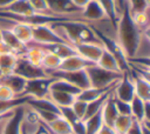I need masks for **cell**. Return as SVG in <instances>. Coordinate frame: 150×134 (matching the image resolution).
<instances>
[{
  "label": "cell",
  "instance_id": "obj_48",
  "mask_svg": "<svg viewBox=\"0 0 150 134\" xmlns=\"http://www.w3.org/2000/svg\"><path fill=\"white\" fill-rule=\"evenodd\" d=\"M4 75H5V74H4V73L0 71V82H1V80H2V78H4Z\"/></svg>",
  "mask_w": 150,
  "mask_h": 134
},
{
  "label": "cell",
  "instance_id": "obj_49",
  "mask_svg": "<svg viewBox=\"0 0 150 134\" xmlns=\"http://www.w3.org/2000/svg\"><path fill=\"white\" fill-rule=\"evenodd\" d=\"M49 132H50V130H49ZM52 134H53V133H52ZM69 134H73V133H69Z\"/></svg>",
  "mask_w": 150,
  "mask_h": 134
},
{
  "label": "cell",
  "instance_id": "obj_46",
  "mask_svg": "<svg viewBox=\"0 0 150 134\" xmlns=\"http://www.w3.org/2000/svg\"><path fill=\"white\" fill-rule=\"evenodd\" d=\"M5 53H12V51L0 40V54H5Z\"/></svg>",
  "mask_w": 150,
  "mask_h": 134
},
{
  "label": "cell",
  "instance_id": "obj_5",
  "mask_svg": "<svg viewBox=\"0 0 150 134\" xmlns=\"http://www.w3.org/2000/svg\"><path fill=\"white\" fill-rule=\"evenodd\" d=\"M13 73L19 75V76H21V78H23L25 80H33V79H38V78L48 76L47 73L41 67L30 63L22 55L18 56V60H16L15 68H14Z\"/></svg>",
  "mask_w": 150,
  "mask_h": 134
},
{
  "label": "cell",
  "instance_id": "obj_11",
  "mask_svg": "<svg viewBox=\"0 0 150 134\" xmlns=\"http://www.w3.org/2000/svg\"><path fill=\"white\" fill-rule=\"evenodd\" d=\"M80 15L87 24H96V22L107 20L105 14L97 0H90L81 9Z\"/></svg>",
  "mask_w": 150,
  "mask_h": 134
},
{
  "label": "cell",
  "instance_id": "obj_39",
  "mask_svg": "<svg viewBox=\"0 0 150 134\" xmlns=\"http://www.w3.org/2000/svg\"><path fill=\"white\" fill-rule=\"evenodd\" d=\"M59 110H60V115H61L64 120H67V121L70 123V126H71L75 121L80 120V119L75 115V113L73 112L71 107H59Z\"/></svg>",
  "mask_w": 150,
  "mask_h": 134
},
{
  "label": "cell",
  "instance_id": "obj_8",
  "mask_svg": "<svg viewBox=\"0 0 150 134\" xmlns=\"http://www.w3.org/2000/svg\"><path fill=\"white\" fill-rule=\"evenodd\" d=\"M48 9L53 15L56 16H70L81 18V9L77 8L71 0H46Z\"/></svg>",
  "mask_w": 150,
  "mask_h": 134
},
{
  "label": "cell",
  "instance_id": "obj_43",
  "mask_svg": "<svg viewBox=\"0 0 150 134\" xmlns=\"http://www.w3.org/2000/svg\"><path fill=\"white\" fill-rule=\"evenodd\" d=\"M127 134H142L141 133V128H139V123L137 121H134V123L131 125V127L129 128Z\"/></svg>",
  "mask_w": 150,
  "mask_h": 134
},
{
  "label": "cell",
  "instance_id": "obj_16",
  "mask_svg": "<svg viewBox=\"0 0 150 134\" xmlns=\"http://www.w3.org/2000/svg\"><path fill=\"white\" fill-rule=\"evenodd\" d=\"M0 40L18 56L23 55L27 49V47L16 39L11 29H0Z\"/></svg>",
  "mask_w": 150,
  "mask_h": 134
},
{
  "label": "cell",
  "instance_id": "obj_18",
  "mask_svg": "<svg viewBox=\"0 0 150 134\" xmlns=\"http://www.w3.org/2000/svg\"><path fill=\"white\" fill-rule=\"evenodd\" d=\"M26 81H27V80H25L23 78L16 75V74H14V73H11V74L4 75V78H2V80H1L0 83H4V85H6L7 87H9V88L14 92V94H15L18 98H20V96H25L23 93H25Z\"/></svg>",
  "mask_w": 150,
  "mask_h": 134
},
{
  "label": "cell",
  "instance_id": "obj_7",
  "mask_svg": "<svg viewBox=\"0 0 150 134\" xmlns=\"http://www.w3.org/2000/svg\"><path fill=\"white\" fill-rule=\"evenodd\" d=\"M33 42L38 45H53L66 42L50 25H39L33 26Z\"/></svg>",
  "mask_w": 150,
  "mask_h": 134
},
{
  "label": "cell",
  "instance_id": "obj_30",
  "mask_svg": "<svg viewBox=\"0 0 150 134\" xmlns=\"http://www.w3.org/2000/svg\"><path fill=\"white\" fill-rule=\"evenodd\" d=\"M18 60V55L14 53H5L0 54V71L6 75L13 73L15 68V63Z\"/></svg>",
  "mask_w": 150,
  "mask_h": 134
},
{
  "label": "cell",
  "instance_id": "obj_28",
  "mask_svg": "<svg viewBox=\"0 0 150 134\" xmlns=\"http://www.w3.org/2000/svg\"><path fill=\"white\" fill-rule=\"evenodd\" d=\"M49 91H59V92H64V93H69L73 94L75 96H77V94L81 92L77 87H75L74 85L69 83L66 80L62 79H54V81L50 83Z\"/></svg>",
  "mask_w": 150,
  "mask_h": 134
},
{
  "label": "cell",
  "instance_id": "obj_27",
  "mask_svg": "<svg viewBox=\"0 0 150 134\" xmlns=\"http://www.w3.org/2000/svg\"><path fill=\"white\" fill-rule=\"evenodd\" d=\"M96 65L100 66V67L103 68V69H107V71L122 73L121 69H120V67H118V65H117V62H116V60H115V58H114L108 51H105V49L103 51V53H102V55L100 56V59H98V61L96 62Z\"/></svg>",
  "mask_w": 150,
  "mask_h": 134
},
{
  "label": "cell",
  "instance_id": "obj_42",
  "mask_svg": "<svg viewBox=\"0 0 150 134\" xmlns=\"http://www.w3.org/2000/svg\"><path fill=\"white\" fill-rule=\"evenodd\" d=\"M96 134H117L115 132V129L112 127H109V126H105V125H102L100 127V129L97 130Z\"/></svg>",
  "mask_w": 150,
  "mask_h": 134
},
{
  "label": "cell",
  "instance_id": "obj_15",
  "mask_svg": "<svg viewBox=\"0 0 150 134\" xmlns=\"http://www.w3.org/2000/svg\"><path fill=\"white\" fill-rule=\"evenodd\" d=\"M94 65L93 62L83 59L79 54L71 55L69 58H66L61 60V63L59 66V69L56 71H62V72H76V71H84L89 66Z\"/></svg>",
  "mask_w": 150,
  "mask_h": 134
},
{
  "label": "cell",
  "instance_id": "obj_40",
  "mask_svg": "<svg viewBox=\"0 0 150 134\" xmlns=\"http://www.w3.org/2000/svg\"><path fill=\"white\" fill-rule=\"evenodd\" d=\"M114 101H115V106H116V109L118 112V115H131L130 102H124V101L117 100L115 98H114Z\"/></svg>",
  "mask_w": 150,
  "mask_h": 134
},
{
  "label": "cell",
  "instance_id": "obj_45",
  "mask_svg": "<svg viewBox=\"0 0 150 134\" xmlns=\"http://www.w3.org/2000/svg\"><path fill=\"white\" fill-rule=\"evenodd\" d=\"M115 2H116L117 11H118V13H120V15H121V13L123 12V9H124V7H125V0H115Z\"/></svg>",
  "mask_w": 150,
  "mask_h": 134
},
{
  "label": "cell",
  "instance_id": "obj_33",
  "mask_svg": "<svg viewBox=\"0 0 150 134\" xmlns=\"http://www.w3.org/2000/svg\"><path fill=\"white\" fill-rule=\"evenodd\" d=\"M111 93H112V92H110V93L105 94L104 96H102V98H100V99H97V100H94V101H91V102H87V112H86L84 119H87V118H89V116H91V115H94V114L101 112V109H102V107H103L105 100L109 98V95H110Z\"/></svg>",
  "mask_w": 150,
  "mask_h": 134
},
{
  "label": "cell",
  "instance_id": "obj_3",
  "mask_svg": "<svg viewBox=\"0 0 150 134\" xmlns=\"http://www.w3.org/2000/svg\"><path fill=\"white\" fill-rule=\"evenodd\" d=\"M86 73L89 79L90 87L94 88H110L115 87V85L121 80L123 73L111 72L101 68L96 63L86 68Z\"/></svg>",
  "mask_w": 150,
  "mask_h": 134
},
{
  "label": "cell",
  "instance_id": "obj_38",
  "mask_svg": "<svg viewBox=\"0 0 150 134\" xmlns=\"http://www.w3.org/2000/svg\"><path fill=\"white\" fill-rule=\"evenodd\" d=\"M70 107H71L73 112L75 113V115L80 120H84L86 112H87V102H84L82 100H79V99H75V101L73 102V105Z\"/></svg>",
  "mask_w": 150,
  "mask_h": 134
},
{
  "label": "cell",
  "instance_id": "obj_12",
  "mask_svg": "<svg viewBox=\"0 0 150 134\" xmlns=\"http://www.w3.org/2000/svg\"><path fill=\"white\" fill-rule=\"evenodd\" d=\"M71 46L74 47L76 54L93 63H96L98 61L100 56L104 51V47L100 43H77Z\"/></svg>",
  "mask_w": 150,
  "mask_h": 134
},
{
  "label": "cell",
  "instance_id": "obj_13",
  "mask_svg": "<svg viewBox=\"0 0 150 134\" xmlns=\"http://www.w3.org/2000/svg\"><path fill=\"white\" fill-rule=\"evenodd\" d=\"M131 79H132V83H134V91H135V96H137L138 99H141L144 102H149L150 101V85H149V79L135 73L132 69H130L129 72Z\"/></svg>",
  "mask_w": 150,
  "mask_h": 134
},
{
  "label": "cell",
  "instance_id": "obj_36",
  "mask_svg": "<svg viewBox=\"0 0 150 134\" xmlns=\"http://www.w3.org/2000/svg\"><path fill=\"white\" fill-rule=\"evenodd\" d=\"M125 2H127V6L130 13L148 12L149 0H125Z\"/></svg>",
  "mask_w": 150,
  "mask_h": 134
},
{
  "label": "cell",
  "instance_id": "obj_26",
  "mask_svg": "<svg viewBox=\"0 0 150 134\" xmlns=\"http://www.w3.org/2000/svg\"><path fill=\"white\" fill-rule=\"evenodd\" d=\"M60 63H61V59L57 55H55L54 53H52L49 51H45V55L41 61V68L46 73L59 69Z\"/></svg>",
  "mask_w": 150,
  "mask_h": 134
},
{
  "label": "cell",
  "instance_id": "obj_6",
  "mask_svg": "<svg viewBox=\"0 0 150 134\" xmlns=\"http://www.w3.org/2000/svg\"><path fill=\"white\" fill-rule=\"evenodd\" d=\"M48 76H52L54 79H62L68 81L69 83L74 85L75 87H77L80 91L89 88L90 83H89V79L88 75L84 71H76V72H62V71H53L47 73Z\"/></svg>",
  "mask_w": 150,
  "mask_h": 134
},
{
  "label": "cell",
  "instance_id": "obj_44",
  "mask_svg": "<svg viewBox=\"0 0 150 134\" xmlns=\"http://www.w3.org/2000/svg\"><path fill=\"white\" fill-rule=\"evenodd\" d=\"M89 1H90V0H71V2H73L77 8H80V9H82Z\"/></svg>",
  "mask_w": 150,
  "mask_h": 134
},
{
  "label": "cell",
  "instance_id": "obj_41",
  "mask_svg": "<svg viewBox=\"0 0 150 134\" xmlns=\"http://www.w3.org/2000/svg\"><path fill=\"white\" fill-rule=\"evenodd\" d=\"M16 98L18 96L14 94V92L9 87H7L4 83H0V100L1 101H9Z\"/></svg>",
  "mask_w": 150,
  "mask_h": 134
},
{
  "label": "cell",
  "instance_id": "obj_22",
  "mask_svg": "<svg viewBox=\"0 0 150 134\" xmlns=\"http://www.w3.org/2000/svg\"><path fill=\"white\" fill-rule=\"evenodd\" d=\"M114 87H110V88H94V87H89V88H86V89H82L76 99L79 100H82L84 102H91L94 100H97L102 96H104L105 94L112 92Z\"/></svg>",
  "mask_w": 150,
  "mask_h": 134
},
{
  "label": "cell",
  "instance_id": "obj_21",
  "mask_svg": "<svg viewBox=\"0 0 150 134\" xmlns=\"http://www.w3.org/2000/svg\"><path fill=\"white\" fill-rule=\"evenodd\" d=\"M105 14V18L107 20L110 22V25L112 26V28L116 31V27H117V22H118V19H120V13L117 11V7H116V2L115 0H97Z\"/></svg>",
  "mask_w": 150,
  "mask_h": 134
},
{
  "label": "cell",
  "instance_id": "obj_1",
  "mask_svg": "<svg viewBox=\"0 0 150 134\" xmlns=\"http://www.w3.org/2000/svg\"><path fill=\"white\" fill-rule=\"evenodd\" d=\"M143 33L144 32L139 31V28L132 21L130 11L125 2V7L120 15L116 27V41L122 48L127 59L136 55Z\"/></svg>",
  "mask_w": 150,
  "mask_h": 134
},
{
  "label": "cell",
  "instance_id": "obj_9",
  "mask_svg": "<svg viewBox=\"0 0 150 134\" xmlns=\"http://www.w3.org/2000/svg\"><path fill=\"white\" fill-rule=\"evenodd\" d=\"M112 95L115 99L124 102H130L135 98L134 83L129 73H123L121 80L115 85L112 89Z\"/></svg>",
  "mask_w": 150,
  "mask_h": 134
},
{
  "label": "cell",
  "instance_id": "obj_19",
  "mask_svg": "<svg viewBox=\"0 0 150 134\" xmlns=\"http://www.w3.org/2000/svg\"><path fill=\"white\" fill-rule=\"evenodd\" d=\"M0 11L8 12L16 16H30V15L36 14L33 11V8L30 7L28 0H15L11 5H8L6 8L0 9Z\"/></svg>",
  "mask_w": 150,
  "mask_h": 134
},
{
  "label": "cell",
  "instance_id": "obj_47",
  "mask_svg": "<svg viewBox=\"0 0 150 134\" xmlns=\"http://www.w3.org/2000/svg\"><path fill=\"white\" fill-rule=\"evenodd\" d=\"M21 134H27V132H26V129L23 128V126L21 125Z\"/></svg>",
  "mask_w": 150,
  "mask_h": 134
},
{
  "label": "cell",
  "instance_id": "obj_23",
  "mask_svg": "<svg viewBox=\"0 0 150 134\" xmlns=\"http://www.w3.org/2000/svg\"><path fill=\"white\" fill-rule=\"evenodd\" d=\"M26 47H27V49L22 56L26 60H28L30 63L41 67V61H42V58L45 55V49L41 48L39 45L34 43L33 41L30 43H28Z\"/></svg>",
  "mask_w": 150,
  "mask_h": 134
},
{
  "label": "cell",
  "instance_id": "obj_31",
  "mask_svg": "<svg viewBox=\"0 0 150 134\" xmlns=\"http://www.w3.org/2000/svg\"><path fill=\"white\" fill-rule=\"evenodd\" d=\"M134 119L131 115H118L117 119L114 122L112 128L117 134H127L131 125L134 123Z\"/></svg>",
  "mask_w": 150,
  "mask_h": 134
},
{
  "label": "cell",
  "instance_id": "obj_2",
  "mask_svg": "<svg viewBox=\"0 0 150 134\" xmlns=\"http://www.w3.org/2000/svg\"><path fill=\"white\" fill-rule=\"evenodd\" d=\"M52 28L70 45L77 43H101L89 24L81 20H70L63 22H55L50 25ZM103 46V45H102Z\"/></svg>",
  "mask_w": 150,
  "mask_h": 134
},
{
  "label": "cell",
  "instance_id": "obj_37",
  "mask_svg": "<svg viewBox=\"0 0 150 134\" xmlns=\"http://www.w3.org/2000/svg\"><path fill=\"white\" fill-rule=\"evenodd\" d=\"M30 7L36 14H47V15H53L49 9L46 0H28Z\"/></svg>",
  "mask_w": 150,
  "mask_h": 134
},
{
  "label": "cell",
  "instance_id": "obj_17",
  "mask_svg": "<svg viewBox=\"0 0 150 134\" xmlns=\"http://www.w3.org/2000/svg\"><path fill=\"white\" fill-rule=\"evenodd\" d=\"M118 116V112L116 109V106H115V101H114V96H112V93L109 95V98L105 100L102 109H101V118H102V122L103 125L105 126H109V127H112L114 126V122L115 120L117 119Z\"/></svg>",
  "mask_w": 150,
  "mask_h": 134
},
{
  "label": "cell",
  "instance_id": "obj_20",
  "mask_svg": "<svg viewBox=\"0 0 150 134\" xmlns=\"http://www.w3.org/2000/svg\"><path fill=\"white\" fill-rule=\"evenodd\" d=\"M35 43V42H34ZM38 45V43H36ZM41 48H43L45 51H49L52 53H54L55 55H57L61 60L69 58L71 55H75L76 52L74 49V47L70 43L67 42H60V43H53V45H39Z\"/></svg>",
  "mask_w": 150,
  "mask_h": 134
},
{
  "label": "cell",
  "instance_id": "obj_25",
  "mask_svg": "<svg viewBox=\"0 0 150 134\" xmlns=\"http://www.w3.org/2000/svg\"><path fill=\"white\" fill-rule=\"evenodd\" d=\"M46 126L50 130V133H53V134H69V133H73L70 123L67 120H64L61 115L57 116L54 121L47 123Z\"/></svg>",
  "mask_w": 150,
  "mask_h": 134
},
{
  "label": "cell",
  "instance_id": "obj_14",
  "mask_svg": "<svg viewBox=\"0 0 150 134\" xmlns=\"http://www.w3.org/2000/svg\"><path fill=\"white\" fill-rule=\"evenodd\" d=\"M8 29H11L12 33L16 36V39L21 43H23L25 46H27L28 43H30L33 41V26L29 24L18 22V21L11 20Z\"/></svg>",
  "mask_w": 150,
  "mask_h": 134
},
{
  "label": "cell",
  "instance_id": "obj_35",
  "mask_svg": "<svg viewBox=\"0 0 150 134\" xmlns=\"http://www.w3.org/2000/svg\"><path fill=\"white\" fill-rule=\"evenodd\" d=\"M132 21L135 25L139 28L142 32H146L148 26H149V18H148V12H138V13H130Z\"/></svg>",
  "mask_w": 150,
  "mask_h": 134
},
{
  "label": "cell",
  "instance_id": "obj_10",
  "mask_svg": "<svg viewBox=\"0 0 150 134\" xmlns=\"http://www.w3.org/2000/svg\"><path fill=\"white\" fill-rule=\"evenodd\" d=\"M25 109L26 105H22L11 110V113L7 115L1 134H21V125L25 115Z\"/></svg>",
  "mask_w": 150,
  "mask_h": 134
},
{
  "label": "cell",
  "instance_id": "obj_34",
  "mask_svg": "<svg viewBox=\"0 0 150 134\" xmlns=\"http://www.w3.org/2000/svg\"><path fill=\"white\" fill-rule=\"evenodd\" d=\"M22 126L26 129L27 134H52L47 126L40 120L36 123H27L22 120Z\"/></svg>",
  "mask_w": 150,
  "mask_h": 134
},
{
  "label": "cell",
  "instance_id": "obj_24",
  "mask_svg": "<svg viewBox=\"0 0 150 134\" xmlns=\"http://www.w3.org/2000/svg\"><path fill=\"white\" fill-rule=\"evenodd\" d=\"M47 98L52 102H54L57 107H70L76 99V96L73 94L59 92V91H49Z\"/></svg>",
  "mask_w": 150,
  "mask_h": 134
},
{
  "label": "cell",
  "instance_id": "obj_29",
  "mask_svg": "<svg viewBox=\"0 0 150 134\" xmlns=\"http://www.w3.org/2000/svg\"><path fill=\"white\" fill-rule=\"evenodd\" d=\"M130 109H131V116L135 121L138 123L144 121V113H145V102L135 96L130 101Z\"/></svg>",
  "mask_w": 150,
  "mask_h": 134
},
{
  "label": "cell",
  "instance_id": "obj_4",
  "mask_svg": "<svg viewBox=\"0 0 150 134\" xmlns=\"http://www.w3.org/2000/svg\"><path fill=\"white\" fill-rule=\"evenodd\" d=\"M53 81H54V78H52V76L27 80L23 95L29 96L32 99H43V98H47L48 93H49L50 83Z\"/></svg>",
  "mask_w": 150,
  "mask_h": 134
},
{
  "label": "cell",
  "instance_id": "obj_32",
  "mask_svg": "<svg viewBox=\"0 0 150 134\" xmlns=\"http://www.w3.org/2000/svg\"><path fill=\"white\" fill-rule=\"evenodd\" d=\"M84 127H86V134H96L100 127L103 125L102 118H101V112L87 118L83 120Z\"/></svg>",
  "mask_w": 150,
  "mask_h": 134
}]
</instances>
